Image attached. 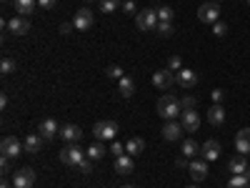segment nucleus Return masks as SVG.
<instances>
[{"label": "nucleus", "instance_id": "nucleus-22", "mask_svg": "<svg viewBox=\"0 0 250 188\" xmlns=\"http://www.w3.org/2000/svg\"><path fill=\"white\" fill-rule=\"evenodd\" d=\"M143 151H145V141L138 138V136H133L128 143H125V153H128V156H140Z\"/></svg>", "mask_w": 250, "mask_h": 188}, {"label": "nucleus", "instance_id": "nucleus-34", "mask_svg": "<svg viewBox=\"0 0 250 188\" xmlns=\"http://www.w3.org/2000/svg\"><path fill=\"white\" fill-rule=\"evenodd\" d=\"M168 70H173V73H178V70H183V60H180L178 55H173V58L168 60Z\"/></svg>", "mask_w": 250, "mask_h": 188}, {"label": "nucleus", "instance_id": "nucleus-33", "mask_svg": "<svg viewBox=\"0 0 250 188\" xmlns=\"http://www.w3.org/2000/svg\"><path fill=\"white\" fill-rule=\"evenodd\" d=\"M195 106H198V100H195L193 95H185V98L180 100V108H183V111H193Z\"/></svg>", "mask_w": 250, "mask_h": 188}, {"label": "nucleus", "instance_id": "nucleus-28", "mask_svg": "<svg viewBox=\"0 0 250 188\" xmlns=\"http://www.w3.org/2000/svg\"><path fill=\"white\" fill-rule=\"evenodd\" d=\"M103 156H105V145H103L100 141H98V143H93L90 148H88V158H93V161H100Z\"/></svg>", "mask_w": 250, "mask_h": 188}, {"label": "nucleus", "instance_id": "nucleus-51", "mask_svg": "<svg viewBox=\"0 0 250 188\" xmlns=\"http://www.w3.org/2000/svg\"><path fill=\"white\" fill-rule=\"evenodd\" d=\"M248 5H250V0H248Z\"/></svg>", "mask_w": 250, "mask_h": 188}, {"label": "nucleus", "instance_id": "nucleus-29", "mask_svg": "<svg viewBox=\"0 0 250 188\" xmlns=\"http://www.w3.org/2000/svg\"><path fill=\"white\" fill-rule=\"evenodd\" d=\"M123 5V0H100V10L103 13H115Z\"/></svg>", "mask_w": 250, "mask_h": 188}, {"label": "nucleus", "instance_id": "nucleus-46", "mask_svg": "<svg viewBox=\"0 0 250 188\" xmlns=\"http://www.w3.org/2000/svg\"><path fill=\"white\" fill-rule=\"evenodd\" d=\"M188 188H200V186H198V183H195V186H188Z\"/></svg>", "mask_w": 250, "mask_h": 188}, {"label": "nucleus", "instance_id": "nucleus-6", "mask_svg": "<svg viewBox=\"0 0 250 188\" xmlns=\"http://www.w3.org/2000/svg\"><path fill=\"white\" fill-rule=\"evenodd\" d=\"M198 18H200V23L215 25L218 20H220V8H218L215 0H213V3H203V5L198 8Z\"/></svg>", "mask_w": 250, "mask_h": 188}, {"label": "nucleus", "instance_id": "nucleus-42", "mask_svg": "<svg viewBox=\"0 0 250 188\" xmlns=\"http://www.w3.org/2000/svg\"><path fill=\"white\" fill-rule=\"evenodd\" d=\"M8 163H10V158H5V156H3V158H0V168L8 171Z\"/></svg>", "mask_w": 250, "mask_h": 188}, {"label": "nucleus", "instance_id": "nucleus-14", "mask_svg": "<svg viewBox=\"0 0 250 188\" xmlns=\"http://www.w3.org/2000/svg\"><path fill=\"white\" fill-rule=\"evenodd\" d=\"M183 123H175V120H165V125H163V138L165 141H180V136H183Z\"/></svg>", "mask_w": 250, "mask_h": 188}, {"label": "nucleus", "instance_id": "nucleus-7", "mask_svg": "<svg viewBox=\"0 0 250 188\" xmlns=\"http://www.w3.org/2000/svg\"><path fill=\"white\" fill-rule=\"evenodd\" d=\"M0 151H3V156H5V158H18L20 153L25 151V145L20 143L15 136H5V138H3V143H0Z\"/></svg>", "mask_w": 250, "mask_h": 188}, {"label": "nucleus", "instance_id": "nucleus-37", "mask_svg": "<svg viewBox=\"0 0 250 188\" xmlns=\"http://www.w3.org/2000/svg\"><path fill=\"white\" fill-rule=\"evenodd\" d=\"M110 153H113L115 158H118V156H123V153H125V145H123V143H118V141H113V145H110Z\"/></svg>", "mask_w": 250, "mask_h": 188}, {"label": "nucleus", "instance_id": "nucleus-30", "mask_svg": "<svg viewBox=\"0 0 250 188\" xmlns=\"http://www.w3.org/2000/svg\"><path fill=\"white\" fill-rule=\"evenodd\" d=\"M248 183H250V181L240 173V176H233L230 181H228V188H248Z\"/></svg>", "mask_w": 250, "mask_h": 188}, {"label": "nucleus", "instance_id": "nucleus-3", "mask_svg": "<svg viewBox=\"0 0 250 188\" xmlns=\"http://www.w3.org/2000/svg\"><path fill=\"white\" fill-rule=\"evenodd\" d=\"M58 156H60V161L65 163V165H75V168H78V165L88 158V153H83V151L78 148V145H65V148H62Z\"/></svg>", "mask_w": 250, "mask_h": 188}, {"label": "nucleus", "instance_id": "nucleus-26", "mask_svg": "<svg viewBox=\"0 0 250 188\" xmlns=\"http://www.w3.org/2000/svg\"><path fill=\"white\" fill-rule=\"evenodd\" d=\"M35 3H38V0H15L18 15H30V13L35 10Z\"/></svg>", "mask_w": 250, "mask_h": 188}, {"label": "nucleus", "instance_id": "nucleus-8", "mask_svg": "<svg viewBox=\"0 0 250 188\" xmlns=\"http://www.w3.org/2000/svg\"><path fill=\"white\" fill-rule=\"evenodd\" d=\"M35 183V171L33 168H20L13 173V186L15 188H33Z\"/></svg>", "mask_w": 250, "mask_h": 188}, {"label": "nucleus", "instance_id": "nucleus-24", "mask_svg": "<svg viewBox=\"0 0 250 188\" xmlns=\"http://www.w3.org/2000/svg\"><path fill=\"white\" fill-rule=\"evenodd\" d=\"M118 91H120L123 98H130V95H135V83H133L128 75H123V78L118 80Z\"/></svg>", "mask_w": 250, "mask_h": 188}, {"label": "nucleus", "instance_id": "nucleus-43", "mask_svg": "<svg viewBox=\"0 0 250 188\" xmlns=\"http://www.w3.org/2000/svg\"><path fill=\"white\" fill-rule=\"evenodd\" d=\"M5 106H8V95L3 93V95H0V108H5Z\"/></svg>", "mask_w": 250, "mask_h": 188}, {"label": "nucleus", "instance_id": "nucleus-36", "mask_svg": "<svg viewBox=\"0 0 250 188\" xmlns=\"http://www.w3.org/2000/svg\"><path fill=\"white\" fill-rule=\"evenodd\" d=\"M108 78L120 80V78H123V68H120V66H110V68H108Z\"/></svg>", "mask_w": 250, "mask_h": 188}, {"label": "nucleus", "instance_id": "nucleus-20", "mask_svg": "<svg viewBox=\"0 0 250 188\" xmlns=\"http://www.w3.org/2000/svg\"><path fill=\"white\" fill-rule=\"evenodd\" d=\"M43 141H45V138L40 136V133H38V136H35V133H33V136H25V141H23L25 153H28V156H35L40 148H43Z\"/></svg>", "mask_w": 250, "mask_h": 188}, {"label": "nucleus", "instance_id": "nucleus-1", "mask_svg": "<svg viewBox=\"0 0 250 188\" xmlns=\"http://www.w3.org/2000/svg\"><path fill=\"white\" fill-rule=\"evenodd\" d=\"M158 116H163L165 120H175V116H183L180 100H175L173 95H163L158 100Z\"/></svg>", "mask_w": 250, "mask_h": 188}, {"label": "nucleus", "instance_id": "nucleus-17", "mask_svg": "<svg viewBox=\"0 0 250 188\" xmlns=\"http://www.w3.org/2000/svg\"><path fill=\"white\" fill-rule=\"evenodd\" d=\"M235 151L240 156H248L250 153V128L238 131V136H235Z\"/></svg>", "mask_w": 250, "mask_h": 188}, {"label": "nucleus", "instance_id": "nucleus-41", "mask_svg": "<svg viewBox=\"0 0 250 188\" xmlns=\"http://www.w3.org/2000/svg\"><path fill=\"white\" fill-rule=\"evenodd\" d=\"M210 98H213V103H218V106H220V100H223L225 95H223V91H218V88H215V91L210 93Z\"/></svg>", "mask_w": 250, "mask_h": 188}, {"label": "nucleus", "instance_id": "nucleus-11", "mask_svg": "<svg viewBox=\"0 0 250 188\" xmlns=\"http://www.w3.org/2000/svg\"><path fill=\"white\" fill-rule=\"evenodd\" d=\"M173 83H175V73L168 70V68H165V70H158V73L153 75V86L160 88V91H168Z\"/></svg>", "mask_w": 250, "mask_h": 188}, {"label": "nucleus", "instance_id": "nucleus-4", "mask_svg": "<svg viewBox=\"0 0 250 188\" xmlns=\"http://www.w3.org/2000/svg\"><path fill=\"white\" fill-rule=\"evenodd\" d=\"M93 23H95V13H93L90 8H80V10L75 13V18H73V28H75V30H80V33L90 30V28H93Z\"/></svg>", "mask_w": 250, "mask_h": 188}, {"label": "nucleus", "instance_id": "nucleus-49", "mask_svg": "<svg viewBox=\"0 0 250 188\" xmlns=\"http://www.w3.org/2000/svg\"><path fill=\"white\" fill-rule=\"evenodd\" d=\"M215 3H220V0H215Z\"/></svg>", "mask_w": 250, "mask_h": 188}, {"label": "nucleus", "instance_id": "nucleus-27", "mask_svg": "<svg viewBox=\"0 0 250 188\" xmlns=\"http://www.w3.org/2000/svg\"><path fill=\"white\" fill-rule=\"evenodd\" d=\"M155 13H158V20H163V23H173V15H175V10H173L170 5H160Z\"/></svg>", "mask_w": 250, "mask_h": 188}, {"label": "nucleus", "instance_id": "nucleus-13", "mask_svg": "<svg viewBox=\"0 0 250 188\" xmlns=\"http://www.w3.org/2000/svg\"><path fill=\"white\" fill-rule=\"evenodd\" d=\"M180 123H183V128H185L188 133H195V131L200 128V116L195 113V108H193V111H183Z\"/></svg>", "mask_w": 250, "mask_h": 188}, {"label": "nucleus", "instance_id": "nucleus-44", "mask_svg": "<svg viewBox=\"0 0 250 188\" xmlns=\"http://www.w3.org/2000/svg\"><path fill=\"white\" fill-rule=\"evenodd\" d=\"M70 30H73V25H68V23H65V25H60V33H70Z\"/></svg>", "mask_w": 250, "mask_h": 188}, {"label": "nucleus", "instance_id": "nucleus-19", "mask_svg": "<svg viewBox=\"0 0 250 188\" xmlns=\"http://www.w3.org/2000/svg\"><path fill=\"white\" fill-rule=\"evenodd\" d=\"M38 133L43 136L45 141H53L55 133H60V128H58V123H55L53 118H45V120H40V131H38Z\"/></svg>", "mask_w": 250, "mask_h": 188}, {"label": "nucleus", "instance_id": "nucleus-32", "mask_svg": "<svg viewBox=\"0 0 250 188\" xmlns=\"http://www.w3.org/2000/svg\"><path fill=\"white\" fill-rule=\"evenodd\" d=\"M155 30H158V35H163V38H170V35H173V23H163V20H160Z\"/></svg>", "mask_w": 250, "mask_h": 188}, {"label": "nucleus", "instance_id": "nucleus-47", "mask_svg": "<svg viewBox=\"0 0 250 188\" xmlns=\"http://www.w3.org/2000/svg\"><path fill=\"white\" fill-rule=\"evenodd\" d=\"M123 188H135V186H123Z\"/></svg>", "mask_w": 250, "mask_h": 188}, {"label": "nucleus", "instance_id": "nucleus-5", "mask_svg": "<svg viewBox=\"0 0 250 188\" xmlns=\"http://www.w3.org/2000/svg\"><path fill=\"white\" fill-rule=\"evenodd\" d=\"M158 23H160L158 13L150 10V8L135 13V25H138V30H153V28H158Z\"/></svg>", "mask_w": 250, "mask_h": 188}, {"label": "nucleus", "instance_id": "nucleus-9", "mask_svg": "<svg viewBox=\"0 0 250 188\" xmlns=\"http://www.w3.org/2000/svg\"><path fill=\"white\" fill-rule=\"evenodd\" d=\"M188 171H190V176H193L195 183L205 181V178H208V161H205V158H193L190 165H188Z\"/></svg>", "mask_w": 250, "mask_h": 188}, {"label": "nucleus", "instance_id": "nucleus-40", "mask_svg": "<svg viewBox=\"0 0 250 188\" xmlns=\"http://www.w3.org/2000/svg\"><path fill=\"white\" fill-rule=\"evenodd\" d=\"M38 5L43 8V10H53L55 8V0H38Z\"/></svg>", "mask_w": 250, "mask_h": 188}, {"label": "nucleus", "instance_id": "nucleus-31", "mask_svg": "<svg viewBox=\"0 0 250 188\" xmlns=\"http://www.w3.org/2000/svg\"><path fill=\"white\" fill-rule=\"evenodd\" d=\"M13 70H15V60H13V58H3V63H0V73L10 75Z\"/></svg>", "mask_w": 250, "mask_h": 188}, {"label": "nucleus", "instance_id": "nucleus-35", "mask_svg": "<svg viewBox=\"0 0 250 188\" xmlns=\"http://www.w3.org/2000/svg\"><path fill=\"white\" fill-rule=\"evenodd\" d=\"M78 171H80V173H85V176H88V173L93 171V158H85V161H83V163L78 165Z\"/></svg>", "mask_w": 250, "mask_h": 188}, {"label": "nucleus", "instance_id": "nucleus-18", "mask_svg": "<svg viewBox=\"0 0 250 188\" xmlns=\"http://www.w3.org/2000/svg\"><path fill=\"white\" fill-rule=\"evenodd\" d=\"M175 83H178V86H183V88H193L195 83H198V75H195V70L183 68V70L175 73Z\"/></svg>", "mask_w": 250, "mask_h": 188}, {"label": "nucleus", "instance_id": "nucleus-39", "mask_svg": "<svg viewBox=\"0 0 250 188\" xmlns=\"http://www.w3.org/2000/svg\"><path fill=\"white\" fill-rule=\"evenodd\" d=\"M123 10L128 15H133L135 13V3H133V0H123Z\"/></svg>", "mask_w": 250, "mask_h": 188}, {"label": "nucleus", "instance_id": "nucleus-23", "mask_svg": "<svg viewBox=\"0 0 250 188\" xmlns=\"http://www.w3.org/2000/svg\"><path fill=\"white\" fill-rule=\"evenodd\" d=\"M208 123H210V125H223V123H225V111H223V106L213 103V108L208 111Z\"/></svg>", "mask_w": 250, "mask_h": 188}, {"label": "nucleus", "instance_id": "nucleus-38", "mask_svg": "<svg viewBox=\"0 0 250 188\" xmlns=\"http://www.w3.org/2000/svg\"><path fill=\"white\" fill-rule=\"evenodd\" d=\"M225 33H228V25H225V23H220V20H218V23L213 25V35H218V38H223Z\"/></svg>", "mask_w": 250, "mask_h": 188}, {"label": "nucleus", "instance_id": "nucleus-48", "mask_svg": "<svg viewBox=\"0 0 250 188\" xmlns=\"http://www.w3.org/2000/svg\"><path fill=\"white\" fill-rule=\"evenodd\" d=\"M3 3H8V0H3Z\"/></svg>", "mask_w": 250, "mask_h": 188}, {"label": "nucleus", "instance_id": "nucleus-10", "mask_svg": "<svg viewBox=\"0 0 250 188\" xmlns=\"http://www.w3.org/2000/svg\"><path fill=\"white\" fill-rule=\"evenodd\" d=\"M8 30H10L13 35H25V33L30 30V20H28L25 15H15V18L8 20Z\"/></svg>", "mask_w": 250, "mask_h": 188}, {"label": "nucleus", "instance_id": "nucleus-25", "mask_svg": "<svg viewBox=\"0 0 250 188\" xmlns=\"http://www.w3.org/2000/svg\"><path fill=\"white\" fill-rule=\"evenodd\" d=\"M180 151H183V156H185V158H190V161H193V158H195V153L200 151V145H198L193 138H185V141H183V145H180Z\"/></svg>", "mask_w": 250, "mask_h": 188}, {"label": "nucleus", "instance_id": "nucleus-16", "mask_svg": "<svg viewBox=\"0 0 250 188\" xmlns=\"http://www.w3.org/2000/svg\"><path fill=\"white\" fill-rule=\"evenodd\" d=\"M133 168H135V165H133V158H130L128 153H123V156L115 158V173H118V176H130Z\"/></svg>", "mask_w": 250, "mask_h": 188}, {"label": "nucleus", "instance_id": "nucleus-50", "mask_svg": "<svg viewBox=\"0 0 250 188\" xmlns=\"http://www.w3.org/2000/svg\"><path fill=\"white\" fill-rule=\"evenodd\" d=\"M85 3H90V0H85Z\"/></svg>", "mask_w": 250, "mask_h": 188}, {"label": "nucleus", "instance_id": "nucleus-12", "mask_svg": "<svg viewBox=\"0 0 250 188\" xmlns=\"http://www.w3.org/2000/svg\"><path fill=\"white\" fill-rule=\"evenodd\" d=\"M62 141H65L68 145H75L80 138H83V131L78 128V125H73V123H68V125H62L60 128V133H58Z\"/></svg>", "mask_w": 250, "mask_h": 188}, {"label": "nucleus", "instance_id": "nucleus-15", "mask_svg": "<svg viewBox=\"0 0 250 188\" xmlns=\"http://www.w3.org/2000/svg\"><path fill=\"white\" fill-rule=\"evenodd\" d=\"M200 156L208 161V163H210V161H218V156H220V143L218 141H205L203 145H200Z\"/></svg>", "mask_w": 250, "mask_h": 188}, {"label": "nucleus", "instance_id": "nucleus-45", "mask_svg": "<svg viewBox=\"0 0 250 188\" xmlns=\"http://www.w3.org/2000/svg\"><path fill=\"white\" fill-rule=\"evenodd\" d=\"M243 176H245V178H248V181H250V165H248V171H245V173H243Z\"/></svg>", "mask_w": 250, "mask_h": 188}, {"label": "nucleus", "instance_id": "nucleus-21", "mask_svg": "<svg viewBox=\"0 0 250 188\" xmlns=\"http://www.w3.org/2000/svg\"><path fill=\"white\" fill-rule=\"evenodd\" d=\"M228 168H230V173H233V176L245 173V171H248V158H245V156H240V153H238V156H233V158H230V163H228Z\"/></svg>", "mask_w": 250, "mask_h": 188}, {"label": "nucleus", "instance_id": "nucleus-2", "mask_svg": "<svg viewBox=\"0 0 250 188\" xmlns=\"http://www.w3.org/2000/svg\"><path fill=\"white\" fill-rule=\"evenodd\" d=\"M93 133L98 141H115L118 136V123L115 120H98L93 125Z\"/></svg>", "mask_w": 250, "mask_h": 188}]
</instances>
